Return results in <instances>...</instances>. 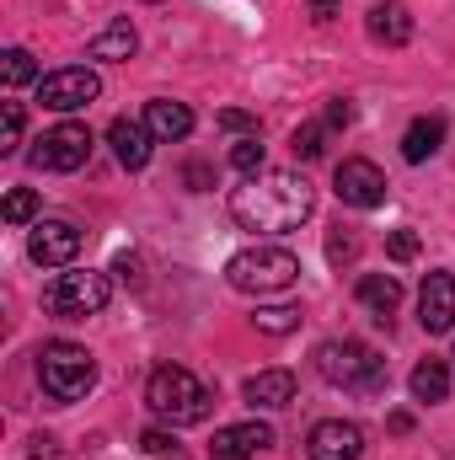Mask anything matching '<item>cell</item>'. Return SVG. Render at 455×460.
<instances>
[{"instance_id": "obj_36", "label": "cell", "mask_w": 455, "mask_h": 460, "mask_svg": "<svg viewBox=\"0 0 455 460\" xmlns=\"http://www.w3.org/2000/svg\"><path fill=\"white\" fill-rule=\"evenodd\" d=\"M188 182L193 188H210V166H188Z\"/></svg>"}, {"instance_id": "obj_29", "label": "cell", "mask_w": 455, "mask_h": 460, "mask_svg": "<svg viewBox=\"0 0 455 460\" xmlns=\"http://www.w3.org/2000/svg\"><path fill=\"white\" fill-rule=\"evenodd\" d=\"M418 246H424V241H418V230H407V226L386 235V252H391L397 262H413V257H418Z\"/></svg>"}, {"instance_id": "obj_33", "label": "cell", "mask_w": 455, "mask_h": 460, "mask_svg": "<svg viewBox=\"0 0 455 460\" xmlns=\"http://www.w3.org/2000/svg\"><path fill=\"white\" fill-rule=\"evenodd\" d=\"M113 273L123 279V284H139V257H134V252H118V257H113Z\"/></svg>"}, {"instance_id": "obj_26", "label": "cell", "mask_w": 455, "mask_h": 460, "mask_svg": "<svg viewBox=\"0 0 455 460\" xmlns=\"http://www.w3.org/2000/svg\"><path fill=\"white\" fill-rule=\"evenodd\" d=\"M290 150H295L300 161H317V155L327 150V123H300L295 139H290Z\"/></svg>"}, {"instance_id": "obj_16", "label": "cell", "mask_w": 455, "mask_h": 460, "mask_svg": "<svg viewBox=\"0 0 455 460\" xmlns=\"http://www.w3.org/2000/svg\"><path fill=\"white\" fill-rule=\"evenodd\" d=\"M145 123H150V134H156L161 145H177V139L193 134V108H188V102H172V97H156V102L145 108Z\"/></svg>"}, {"instance_id": "obj_18", "label": "cell", "mask_w": 455, "mask_h": 460, "mask_svg": "<svg viewBox=\"0 0 455 460\" xmlns=\"http://www.w3.org/2000/svg\"><path fill=\"white\" fill-rule=\"evenodd\" d=\"M440 145H445V118H440V113L413 118V123H407V134H402V161L424 166L429 155H440Z\"/></svg>"}, {"instance_id": "obj_5", "label": "cell", "mask_w": 455, "mask_h": 460, "mask_svg": "<svg viewBox=\"0 0 455 460\" xmlns=\"http://www.w3.org/2000/svg\"><path fill=\"white\" fill-rule=\"evenodd\" d=\"M38 380H43V396L49 402L70 407V402H81L97 385V358L81 343H49L38 353Z\"/></svg>"}, {"instance_id": "obj_17", "label": "cell", "mask_w": 455, "mask_h": 460, "mask_svg": "<svg viewBox=\"0 0 455 460\" xmlns=\"http://www.w3.org/2000/svg\"><path fill=\"white\" fill-rule=\"evenodd\" d=\"M370 38L375 43H386V49H402L407 38H413V16H407V5L402 0H380V5H370Z\"/></svg>"}, {"instance_id": "obj_11", "label": "cell", "mask_w": 455, "mask_h": 460, "mask_svg": "<svg viewBox=\"0 0 455 460\" xmlns=\"http://www.w3.org/2000/svg\"><path fill=\"white\" fill-rule=\"evenodd\" d=\"M306 456L311 460H359L364 456V429L348 418H322L306 434Z\"/></svg>"}, {"instance_id": "obj_9", "label": "cell", "mask_w": 455, "mask_h": 460, "mask_svg": "<svg viewBox=\"0 0 455 460\" xmlns=\"http://www.w3.org/2000/svg\"><path fill=\"white\" fill-rule=\"evenodd\" d=\"M333 193L348 209H375V204H386V172L375 161H364V155H348L333 172Z\"/></svg>"}, {"instance_id": "obj_8", "label": "cell", "mask_w": 455, "mask_h": 460, "mask_svg": "<svg viewBox=\"0 0 455 460\" xmlns=\"http://www.w3.org/2000/svg\"><path fill=\"white\" fill-rule=\"evenodd\" d=\"M86 161H92V128L86 123H59L32 150V166L38 172H81Z\"/></svg>"}, {"instance_id": "obj_35", "label": "cell", "mask_w": 455, "mask_h": 460, "mask_svg": "<svg viewBox=\"0 0 455 460\" xmlns=\"http://www.w3.org/2000/svg\"><path fill=\"white\" fill-rule=\"evenodd\" d=\"M306 5H311V16H317V22H333L343 0H306Z\"/></svg>"}, {"instance_id": "obj_22", "label": "cell", "mask_w": 455, "mask_h": 460, "mask_svg": "<svg viewBox=\"0 0 455 460\" xmlns=\"http://www.w3.org/2000/svg\"><path fill=\"white\" fill-rule=\"evenodd\" d=\"M252 327H257V332H268V338H290V332L300 327V305H257Z\"/></svg>"}, {"instance_id": "obj_1", "label": "cell", "mask_w": 455, "mask_h": 460, "mask_svg": "<svg viewBox=\"0 0 455 460\" xmlns=\"http://www.w3.org/2000/svg\"><path fill=\"white\" fill-rule=\"evenodd\" d=\"M311 209H317V188L300 172H257V177H241V188H230V220L257 235L300 230Z\"/></svg>"}, {"instance_id": "obj_24", "label": "cell", "mask_w": 455, "mask_h": 460, "mask_svg": "<svg viewBox=\"0 0 455 460\" xmlns=\"http://www.w3.org/2000/svg\"><path fill=\"white\" fill-rule=\"evenodd\" d=\"M230 166H236L241 177H257V172H268V166H263V145H257V134H241V139L230 145Z\"/></svg>"}, {"instance_id": "obj_7", "label": "cell", "mask_w": 455, "mask_h": 460, "mask_svg": "<svg viewBox=\"0 0 455 460\" xmlns=\"http://www.w3.org/2000/svg\"><path fill=\"white\" fill-rule=\"evenodd\" d=\"M103 97V81H97V70H86V65H65V70H49L43 81H38V102L49 108V113H81V108H92Z\"/></svg>"}, {"instance_id": "obj_10", "label": "cell", "mask_w": 455, "mask_h": 460, "mask_svg": "<svg viewBox=\"0 0 455 460\" xmlns=\"http://www.w3.org/2000/svg\"><path fill=\"white\" fill-rule=\"evenodd\" d=\"M27 257L38 268H70L81 257V230L70 220H38L32 235H27Z\"/></svg>"}, {"instance_id": "obj_20", "label": "cell", "mask_w": 455, "mask_h": 460, "mask_svg": "<svg viewBox=\"0 0 455 460\" xmlns=\"http://www.w3.org/2000/svg\"><path fill=\"white\" fill-rule=\"evenodd\" d=\"M407 391H413V402L440 407V402L451 396V364H445V358H424V364L407 375Z\"/></svg>"}, {"instance_id": "obj_21", "label": "cell", "mask_w": 455, "mask_h": 460, "mask_svg": "<svg viewBox=\"0 0 455 460\" xmlns=\"http://www.w3.org/2000/svg\"><path fill=\"white\" fill-rule=\"evenodd\" d=\"M134 49H139V32H134V22H129V16L108 22V27L86 43V54H92V59H134Z\"/></svg>"}, {"instance_id": "obj_31", "label": "cell", "mask_w": 455, "mask_h": 460, "mask_svg": "<svg viewBox=\"0 0 455 460\" xmlns=\"http://www.w3.org/2000/svg\"><path fill=\"white\" fill-rule=\"evenodd\" d=\"M139 450H145V456H166V450H172V434H166V429H145V434H139Z\"/></svg>"}, {"instance_id": "obj_27", "label": "cell", "mask_w": 455, "mask_h": 460, "mask_svg": "<svg viewBox=\"0 0 455 460\" xmlns=\"http://www.w3.org/2000/svg\"><path fill=\"white\" fill-rule=\"evenodd\" d=\"M22 102H5V113H0V155H16V145H22Z\"/></svg>"}, {"instance_id": "obj_12", "label": "cell", "mask_w": 455, "mask_h": 460, "mask_svg": "<svg viewBox=\"0 0 455 460\" xmlns=\"http://www.w3.org/2000/svg\"><path fill=\"white\" fill-rule=\"evenodd\" d=\"M108 145H113V155H118V166H123V172H145L161 139L150 134V123H145V118H113V123H108Z\"/></svg>"}, {"instance_id": "obj_4", "label": "cell", "mask_w": 455, "mask_h": 460, "mask_svg": "<svg viewBox=\"0 0 455 460\" xmlns=\"http://www.w3.org/2000/svg\"><path fill=\"white\" fill-rule=\"evenodd\" d=\"M300 279V257L290 246H246L226 262V284L241 295H284Z\"/></svg>"}, {"instance_id": "obj_13", "label": "cell", "mask_w": 455, "mask_h": 460, "mask_svg": "<svg viewBox=\"0 0 455 460\" xmlns=\"http://www.w3.org/2000/svg\"><path fill=\"white\" fill-rule=\"evenodd\" d=\"M418 322H424V332H451L455 327V273H429L424 279Z\"/></svg>"}, {"instance_id": "obj_6", "label": "cell", "mask_w": 455, "mask_h": 460, "mask_svg": "<svg viewBox=\"0 0 455 460\" xmlns=\"http://www.w3.org/2000/svg\"><path fill=\"white\" fill-rule=\"evenodd\" d=\"M113 300V284H108V273H59L49 289H43V305H49V316H59V322H86V316H97L103 305Z\"/></svg>"}, {"instance_id": "obj_14", "label": "cell", "mask_w": 455, "mask_h": 460, "mask_svg": "<svg viewBox=\"0 0 455 460\" xmlns=\"http://www.w3.org/2000/svg\"><path fill=\"white\" fill-rule=\"evenodd\" d=\"M263 450H273V429L268 423H230L215 434V445H210V460H252L263 456Z\"/></svg>"}, {"instance_id": "obj_30", "label": "cell", "mask_w": 455, "mask_h": 460, "mask_svg": "<svg viewBox=\"0 0 455 460\" xmlns=\"http://www.w3.org/2000/svg\"><path fill=\"white\" fill-rule=\"evenodd\" d=\"M220 128H230V134H257L263 123H257V113H241V108H226V113H220Z\"/></svg>"}, {"instance_id": "obj_2", "label": "cell", "mask_w": 455, "mask_h": 460, "mask_svg": "<svg viewBox=\"0 0 455 460\" xmlns=\"http://www.w3.org/2000/svg\"><path fill=\"white\" fill-rule=\"evenodd\" d=\"M145 407H150L161 423H172V429H193V423L210 418L215 391H210L193 369L161 364V369H150V380H145Z\"/></svg>"}, {"instance_id": "obj_3", "label": "cell", "mask_w": 455, "mask_h": 460, "mask_svg": "<svg viewBox=\"0 0 455 460\" xmlns=\"http://www.w3.org/2000/svg\"><path fill=\"white\" fill-rule=\"evenodd\" d=\"M317 375L338 391H353V396H380L386 391V358L359 338H327V343L311 353Z\"/></svg>"}, {"instance_id": "obj_15", "label": "cell", "mask_w": 455, "mask_h": 460, "mask_svg": "<svg viewBox=\"0 0 455 460\" xmlns=\"http://www.w3.org/2000/svg\"><path fill=\"white\" fill-rule=\"evenodd\" d=\"M241 396H246V407H263V412L290 407V402H295V375H290V369H257V375L241 385Z\"/></svg>"}, {"instance_id": "obj_19", "label": "cell", "mask_w": 455, "mask_h": 460, "mask_svg": "<svg viewBox=\"0 0 455 460\" xmlns=\"http://www.w3.org/2000/svg\"><path fill=\"white\" fill-rule=\"evenodd\" d=\"M359 305L375 316V322H391V311L402 305V284L391 273H364L359 279Z\"/></svg>"}, {"instance_id": "obj_28", "label": "cell", "mask_w": 455, "mask_h": 460, "mask_svg": "<svg viewBox=\"0 0 455 460\" xmlns=\"http://www.w3.org/2000/svg\"><path fill=\"white\" fill-rule=\"evenodd\" d=\"M353 257H359V235H353V230H343V226H333V230H327V262L343 268V262H353Z\"/></svg>"}, {"instance_id": "obj_25", "label": "cell", "mask_w": 455, "mask_h": 460, "mask_svg": "<svg viewBox=\"0 0 455 460\" xmlns=\"http://www.w3.org/2000/svg\"><path fill=\"white\" fill-rule=\"evenodd\" d=\"M38 204H43V199H38L32 188H11L5 204H0V215H5V226H27V220L38 215Z\"/></svg>"}, {"instance_id": "obj_34", "label": "cell", "mask_w": 455, "mask_h": 460, "mask_svg": "<svg viewBox=\"0 0 455 460\" xmlns=\"http://www.w3.org/2000/svg\"><path fill=\"white\" fill-rule=\"evenodd\" d=\"M32 460H65L59 456V439H54V434H38V439H32Z\"/></svg>"}, {"instance_id": "obj_32", "label": "cell", "mask_w": 455, "mask_h": 460, "mask_svg": "<svg viewBox=\"0 0 455 460\" xmlns=\"http://www.w3.org/2000/svg\"><path fill=\"white\" fill-rule=\"evenodd\" d=\"M348 123H353V102L348 97H333L327 102V128H348Z\"/></svg>"}, {"instance_id": "obj_23", "label": "cell", "mask_w": 455, "mask_h": 460, "mask_svg": "<svg viewBox=\"0 0 455 460\" xmlns=\"http://www.w3.org/2000/svg\"><path fill=\"white\" fill-rule=\"evenodd\" d=\"M0 81L16 92V86H27V81H43V75H38V59H32L27 49H5V54H0Z\"/></svg>"}]
</instances>
